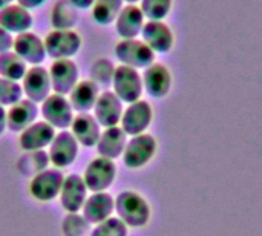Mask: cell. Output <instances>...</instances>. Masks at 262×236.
Masks as SVG:
<instances>
[{"label": "cell", "instance_id": "6da1fadb", "mask_svg": "<svg viewBox=\"0 0 262 236\" xmlns=\"http://www.w3.org/2000/svg\"><path fill=\"white\" fill-rule=\"evenodd\" d=\"M115 213L117 217L130 229L144 227L150 220L149 203L134 190H124L115 198Z\"/></svg>", "mask_w": 262, "mask_h": 236}, {"label": "cell", "instance_id": "7a4b0ae2", "mask_svg": "<svg viewBox=\"0 0 262 236\" xmlns=\"http://www.w3.org/2000/svg\"><path fill=\"white\" fill-rule=\"evenodd\" d=\"M120 65L134 69H146L155 61V52L141 38H120L114 48Z\"/></svg>", "mask_w": 262, "mask_h": 236}, {"label": "cell", "instance_id": "3957f363", "mask_svg": "<svg viewBox=\"0 0 262 236\" xmlns=\"http://www.w3.org/2000/svg\"><path fill=\"white\" fill-rule=\"evenodd\" d=\"M112 92L124 103H134L137 100H141L144 94L143 88V77L138 69L118 65L115 66L114 77H112Z\"/></svg>", "mask_w": 262, "mask_h": 236}, {"label": "cell", "instance_id": "277c9868", "mask_svg": "<svg viewBox=\"0 0 262 236\" xmlns=\"http://www.w3.org/2000/svg\"><path fill=\"white\" fill-rule=\"evenodd\" d=\"M158 149V143L154 135L144 132L135 137H129L124 152L123 163L129 169H141L152 161Z\"/></svg>", "mask_w": 262, "mask_h": 236}, {"label": "cell", "instance_id": "5b68a950", "mask_svg": "<svg viewBox=\"0 0 262 236\" xmlns=\"http://www.w3.org/2000/svg\"><path fill=\"white\" fill-rule=\"evenodd\" d=\"M43 41L46 54L52 60L72 58L81 48V37L74 29H52Z\"/></svg>", "mask_w": 262, "mask_h": 236}, {"label": "cell", "instance_id": "8992f818", "mask_svg": "<svg viewBox=\"0 0 262 236\" xmlns=\"http://www.w3.org/2000/svg\"><path fill=\"white\" fill-rule=\"evenodd\" d=\"M74 109L69 103L68 95L51 94L45 101L40 103V114L46 123L55 131H68L74 120Z\"/></svg>", "mask_w": 262, "mask_h": 236}, {"label": "cell", "instance_id": "52a82bcc", "mask_svg": "<svg viewBox=\"0 0 262 236\" xmlns=\"http://www.w3.org/2000/svg\"><path fill=\"white\" fill-rule=\"evenodd\" d=\"M154 121V109L149 101L137 100L124 106L120 127L126 132L127 137H135L147 132Z\"/></svg>", "mask_w": 262, "mask_h": 236}, {"label": "cell", "instance_id": "ba28073f", "mask_svg": "<svg viewBox=\"0 0 262 236\" xmlns=\"http://www.w3.org/2000/svg\"><path fill=\"white\" fill-rule=\"evenodd\" d=\"M64 175L60 169H43L37 172L29 183V194L32 198L41 203H49L58 198Z\"/></svg>", "mask_w": 262, "mask_h": 236}, {"label": "cell", "instance_id": "9c48e42d", "mask_svg": "<svg viewBox=\"0 0 262 236\" xmlns=\"http://www.w3.org/2000/svg\"><path fill=\"white\" fill-rule=\"evenodd\" d=\"M117 178V166L114 160L97 157L84 169L83 180L89 192H106Z\"/></svg>", "mask_w": 262, "mask_h": 236}, {"label": "cell", "instance_id": "30bf717a", "mask_svg": "<svg viewBox=\"0 0 262 236\" xmlns=\"http://www.w3.org/2000/svg\"><path fill=\"white\" fill-rule=\"evenodd\" d=\"M78 147L80 144L77 143L71 131H58L48 147L49 163L60 170L69 167L78 157Z\"/></svg>", "mask_w": 262, "mask_h": 236}, {"label": "cell", "instance_id": "8fae6325", "mask_svg": "<svg viewBox=\"0 0 262 236\" xmlns=\"http://www.w3.org/2000/svg\"><path fill=\"white\" fill-rule=\"evenodd\" d=\"M21 88L25 98L40 104L52 94V84L49 69L45 66H29L25 77L21 78Z\"/></svg>", "mask_w": 262, "mask_h": 236}, {"label": "cell", "instance_id": "7c38bea8", "mask_svg": "<svg viewBox=\"0 0 262 236\" xmlns=\"http://www.w3.org/2000/svg\"><path fill=\"white\" fill-rule=\"evenodd\" d=\"M12 51L28 66H40V65H43V61L48 57L43 38L31 31L14 35Z\"/></svg>", "mask_w": 262, "mask_h": 236}, {"label": "cell", "instance_id": "4fadbf2b", "mask_svg": "<svg viewBox=\"0 0 262 236\" xmlns=\"http://www.w3.org/2000/svg\"><path fill=\"white\" fill-rule=\"evenodd\" d=\"M49 77L54 94L68 95L80 81V69L72 58L52 60L49 66Z\"/></svg>", "mask_w": 262, "mask_h": 236}, {"label": "cell", "instance_id": "5bb4252c", "mask_svg": "<svg viewBox=\"0 0 262 236\" xmlns=\"http://www.w3.org/2000/svg\"><path fill=\"white\" fill-rule=\"evenodd\" d=\"M140 38L155 54H167L175 45V34L164 20H147Z\"/></svg>", "mask_w": 262, "mask_h": 236}, {"label": "cell", "instance_id": "9a60e30c", "mask_svg": "<svg viewBox=\"0 0 262 236\" xmlns=\"http://www.w3.org/2000/svg\"><path fill=\"white\" fill-rule=\"evenodd\" d=\"M57 131L45 120H37L20 132L18 144L25 152H38L49 147Z\"/></svg>", "mask_w": 262, "mask_h": 236}, {"label": "cell", "instance_id": "2e32d148", "mask_svg": "<svg viewBox=\"0 0 262 236\" xmlns=\"http://www.w3.org/2000/svg\"><path fill=\"white\" fill-rule=\"evenodd\" d=\"M88 195H89V190L86 187V183H84L83 177H80L77 174H71V175L64 177V181H63L61 192H60L58 198H60L61 207L68 213L81 212Z\"/></svg>", "mask_w": 262, "mask_h": 236}, {"label": "cell", "instance_id": "e0dca14e", "mask_svg": "<svg viewBox=\"0 0 262 236\" xmlns=\"http://www.w3.org/2000/svg\"><path fill=\"white\" fill-rule=\"evenodd\" d=\"M123 111H124V103L112 91H103L98 95V100L92 109V115L104 129V127L120 126Z\"/></svg>", "mask_w": 262, "mask_h": 236}, {"label": "cell", "instance_id": "ac0fdd59", "mask_svg": "<svg viewBox=\"0 0 262 236\" xmlns=\"http://www.w3.org/2000/svg\"><path fill=\"white\" fill-rule=\"evenodd\" d=\"M143 88L144 92L152 98H163L170 92L172 88V74L167 66L163 63L154 61L150 66L143 69Z\"/></svg>", "mask_w": 262, "mask_h": 236}, {"label": "cell", "instance_id": "d6986e66", "mask_svg": "<svg viewBox=\"0 0 262 236\" xmlns=\"http://www.w3.org/2000/svg\"><path fill=\"white\" fill-rule=\"evenodd\" d=\"M83 218L88 224H98L115 213V198L107 192H91L81 209Z\"/></svg>", "mask_w": 262, "mask_h": 236}, {"label": "cell", "instance_id": "ffe728a7", "mask_svg": "<svg viewBox=\"0 0 262 236\" xmlns=\"http://www.w3.org/2000/svg\"><path fill=\"white\" fill-rule=\"evenodd\" d=\"M146 22L147 20L138 5H124L114 25L120 38H140Z\"/></svg>", "mask_w": 262, "mask_h": 236}, {"label": "cell", "instance_id": "44dd1931", "mask_svg": "<svg viewBox=\"0 0 262 236\" xmlns=\"http://www.w3.org/2000/svg\"><path fill=\"white\" fill-rule=\"evenodd\" d=\"M69 129L77 143L84 147H95L103 131V127L91 112L77 114Z\"/></svg>", "mask_w": 262, "mask_h": 236}, {"label": "cell", "instance_id": "7402d4cb", "mask_svg": "<svg viewBox=\"0 0 262 236\" xmlns=\"http://www.w3.org/2000/svg\"><path fill=\"white\" fill-rule=\"evenodd\" d=\"M32 23L34 18L31 11L20 6L18 3H12L0 9V26L11 35H18L21 32L31 31Z\"/></svg>", "mask_w": 262, "mask_h": 236}, {"label": "cell", "instance_id": "603a6c76", "mask_svg": "<svg viewBox=\"0 0 262 236\" xmlns=\"http://www.w3.org/2000/svg\"><path fill=\"white\" fill-rule=\"evenodd\" d=\"M127 140H129V137L120 126L104 127L101 131V135L95 146L98 157H104V158L115 161L117 158H120L123 155Z\"/></svg>", "mask_w": 262, "mask_h": 236}, {"label": "cell", "instance_id": "cb8c5ba5", "mask_svg": "<svg viewBox=\"0 0 262 236\" xmlns=\"http://www.w3.org/2000/svg\"><path fill=\"white\" fill-rule=\"evenodd\" d=\"M100 94H101L100 86L89 78V80H80L74 86V89L68 94V98L72 109L77 114H84L94 109Z\"/></svg>", "mask_w": 262, "mask_h": 236}, {"label": "cell", "instance_id": "d4e9b609", "mask_svg": "<svg viewBox=\"0 0 262 236\" xmlns=\"http://www.w3.org/2000/svg\"><path fill=\"white\" fill-rule=\"evenodd\" d=\"M40 114V108L37 103L23 98L9 109H6V118H8V129L12 132H21L28 126H31L34 121H37V117Z\"/></svg>", "mask_w": 262, "mask_h": 236}, {"label": "cell", "instance_id": "484cf974", "mask_svg": "<svg viewBox=\"0 0 262 236\" xmlns=\"http://www.w3.org/2000/svg\"><path fill=\"white\" fill-rule=\"evenodd\" d=\"M78 22V9L69 0H58L51 11L54 29H74Z\"/></svg>", "mask_w": 262, "mask_h": 236}, {"label": "cell", "instance_id": "4316f807", "mask_svg": "<svg viewBox=\"0 0 262 236\" xmlns=\"http://www.w3.org/2000/svg\"><path fill=\"white\" fill-rule=\"evenodd\" d=\"M124 5L126 3L123 0H95L91 8L92 18L101 26H109L117 20Z\"/></svg>", "mask_w": 262, "mask_h": 236}, {"label": "cell", "instance_id": "83f0119b", "mask_svg": "<svg viewBox=\"0 0 262 236\" xmlns=\"http://www.w3.org/2000/svg\"><path fill=\"white\" fill-rule=\"evenodd\" d=\"M28 68L29 66L14 51L0 54V77L14 81H21Z\"/></svg>", "mask_w": 262, "mask_h": 236}, {"label": "cell", "instance_id": "f1b7e54d", "mask_svg": "<svg viewBox=\"0 0 262 236\" xmlns=\"http://www.w3.org/2000/svg\"><path fill=\"white\" fill-rule=\"evenodd\" d=\"M138 6L146 20H166L173 8V0H141Z\"/></svg>", "mask_w": 262, "mask_h": 236}, {"label": "cell", "instance_id": "f546056e", "mask_svg": "<svg viewBox=\"0 0 262 236\" xmlns=\"http://www.w3.org/2000/svg\"><path fill=\"white\" fill-rule=\"evenodd\" d=\"M23 98H25V94H23V88L20 81L0 77V106L11 108Z\"/></svg>", "mask_w": 262, "mask_h": 236}, {"label": "cell", "instance_id": "4dcf8cb0", "mask_svg": "<svg viewBox=\"0 0 262 236\" xmlns=\"http://www.w3.org/2000/svg\"><path fill=\"white\" fill-rule=\"evenodd\" d=\"M129 227L118 218L111 217L94 226L91 230V236H127Z\"/></svg>", "mask_w": 262, "mask_h": 236}, {"label": "cell", "instance_id": "1f68e13d", "mask_svg": "<svg viewBox=\"0 0 262 236\" xmlns=\"http://www.w3.org/2000/svg\"><path fill=\"white\" fill-rule=\"evenodd\" d=\"M114 71H115V66L112 65V61H109L106 58L97 60L92 65V71H91L92 78L91 80L95 81L100 88L101 86H109L112 83Z\"/></svg>", "mask_w": 262, "mask_h": 236}, {"label": "cell", "instance_id": "d6a6232c", "mask_svg": "<svg viewBox=\"0 0 262 236\" xmlns=\"http://www.w3.org/2000/svg\"><path fill=\"white\" fill-rule=\"evenodd\" d=\"M12 41H14V35H11L0 26V54L12 51Z\"/></svg>", "mask_w": 262, "mask_h": 236}, {"label": "cell", "instance_id": "836d02e7", "mask_svg": "<svg viewBox=\"0 0 262 236\" xmlns=\"http://www.w3.org/2000/svg\"><path fill=\"white\" fill-rule=\"evenodd\" d=\"M15 3H18L20 6L26 8L28 11H32V9H37L40 6H43L46 3V0H17Z\"/></svg>", "mask_w": 262, "mask_h": 236}, {"label": "cell", "instance_id": "e575fe53", "mask_svg": "<svg viewBox=\"0 0 262 236\" xmlns=\"http://www.w3.org/2000/svg\"><path fill=\"white\" fill-rule=\"evenodd\" d=\"M78 11L81 9H91L92 5L95 3V0H69Z\"/></svg>", "mask_w": 262, "mask_h": 236}, {"label": "cell", "instance_id": "d590c367", "mask_svg": "<svg viewBox=\"0 0 262 236\" xmlns=\"http://www.w3.org/2000/svg\"><path fill=\"white\" fill-rule=\"evenodd\" d=\"M8 129V118H6V108L0 106V137Z\"/></svg>", "mask_w": 262, "mask_h": 236}, {"label": "cell", "instance_id": "8d00e7d4", "mask_svg": "<svg viewBox=\"0 0 262 236\" xmlns=\"http://www.w3.org/2000/svg\"><path fill=\"white\" fill-rule=\"evenodd\" d=\"M17 0H0V9H3V8H6V6H9V5H12V3H15Z\"/></svg>", "mask_w": 262, "mask_h": 236}, {"label": "cell", "instance_id": "74e56055", "mask_svg": "<svg viewBox=\"0 0 262 236\" xmlns=\"http://www.w3.org/2000/svg\"><path fill=\"white\" fill-rule=\"evenodd\" d=\"M123 2H124L126 5H138L141 0H123Z\"/></svg>", "mask_w": 262, "mask_h": 236}]
</instances>
